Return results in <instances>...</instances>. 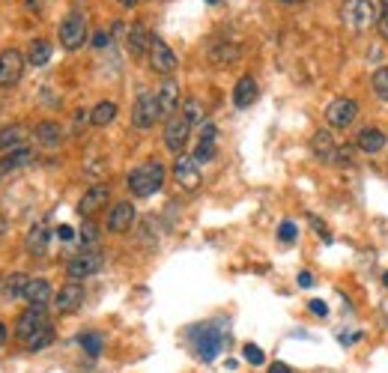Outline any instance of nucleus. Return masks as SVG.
<instances>
[{
	"label": "nucleus",
	"mask_w": 388,
	"mask_h": 373,
	"mask_svg": "<svg viewBox=\"0 0 388 373\" xmlns=\"http://www.w3.org/2000/svg\"><path fill=\"white\" fill-rule=\"evenodd\" d=\"M313 284V275L311 272H299V287H311Z\"/></svg>",
	"instance_id": "nucleus-43"
},
{
	"label": "nucleus",
	"mask_w": 388,
	"mask_h": 373,
	"mask_svg": "<svg viewBox=\"0 0 388 373\" xmlns=\"http://www.w3.org/2000/svg\"><path fill=\"white\" fill-rule=\"evenodd\" d=\"M308 311L313 313V317H326V313H328V305L323 302V298H311V302H308Z\"/></svg>",
	"instance_id": "nucleus-37"
},
{
	"label": "nucleus",
	"mask_w": 388,
	"mask_h": 373,
	"mask_svg": "<svg viewBox=\"0 0 388 373\" xmlns=\"http://www.w3.org/2000/svg\"><path fill=\"white\" fill-rule=\"evenodd\" d=\"M102 266H105V257L99 254V251H81V254H75V257L69 260L66 272H69L72 281H81V278L96 275V272L102 269Z\"/></svg>",
	"instance_id": "nucleus-9"
},
{
	"label": "nucleus",
	"mask_w": 388,
	"mask_h": 373,
	"mask_svg": "<svg viewBox=\"0 0 388 373\" xmlns=\"http://www.w3.org/2000/svg\"><path fill=\"white\" fill-rule=\"evenodd\" d=\"M24 248H27V254H33V257H42L48 251V227L36 224L27 233V239H24Z\"/></svg>",
	"instance_id": "nucleus-24"
},
{
	"label": "nucleus",
	"mask_w": 388,
	"mask_h": 373,
	"mask_svg": "<svg viewBox=\"0 0 388 373\" xmlns=\"http://www.w3.org/2000/svg\"><path fill=\"white\" fill-rule=\"evenodd\" d=\"M27 284H30V278L24 275V272H12L10 278H3L0 293H3L6 302H18V298H24V293H27Z\"/></svg>",
	"instance_id": "nucleus-20"
},
{
	"label": "nucleus",
	"mask_w": 388,
	"mask_h": 373,
	"mask_svg": "<svg viewBox=\"0 0 388 373\" xmlns=\"http://www.w3.org/2000/svg\"><path fill=\"white\" fill-rule=\"evenodd\" d=\"M150 42H153V36L146 33L144 24H131V27H129V36H126L129 54H131V57H144V54H150Z\"/></svg>",
	"instance_id": "nucleus-19"
},
{
	"label": "nucleus",
	"mask_w": 388,
	"mask_h": 373,
	"mask_svg": "<svg viewBox=\"0 0 388 373\" xmlns=\"http://www.w3.org/2000/svg\"><path fill=\"white\" fill-rule=\"evenodd\" d=\"M278 3H287V6H296V3H308V0H278Z\"/></svg>",
	"instance_id": "nucleus-45"
},
{
	"label": "nucleus",
	"mask_w": 388,
	"mask_h": 373,
	"mask_svg": "<svg viewBox=\"0 0 388 373\" xmlns=\"http://www.w3.org/2000/svg\"><path fill=\"white\" fill-rule=\"evenodd\" d=\"M24 302H27L30 308H48V302H51V284H48L45 278H30Z\"/></svg>",
	"instance_id": "nucleus-18"
},
{
	"label": "nucleus",
	"mask_w": 388,
	"mask_h": 373,
	"mask_svg": "<svg viewBox=\"0 0 388 373\" xmlns=\"http://www.w3.org/2000/svg\"><path fill=\"white\" fill-rule=\"evenodd\" d=\"M45 329H51L45 308H30L27 305V311H21V317L15 320V337H18L21 344L33 341V337H36L39 331H45Z\"/></svg>",
	"instance_id": "nucleus-3"
},
{
	"label": "nucleus",
	"mask_w": 388,
	"mask_h": 373,
	"mask_svg": "<svg viewBox=\"0 0 388 373\" xmlns=\"http://www.w3.org/2000/svg\"><path fill=\"white\" fill-rule=\"evenodd\" d=\"M341 18L350 30H367L374 24V3L370 0H344Z\"/></svg>",
	"instance_id": "nucleus-5"
},
{
	"label": "nucleus",
	"mask_w": 388,
	"mask_h": 373,
	"mask_svg": "<svg viewBox=\"0 0 388 373\" xmlns=\"http://www.w3.org/2000/svg\"><path fill=\"white\" fill-rule=\"evenodd\" d=\"M374 93L388 102V66H383V69L374 72Z\"/></svg>",
	"instance_id": "nucleus-31"
},
{
	"label": "nucleus",
	"mask_w": 388,
	"mask_h": 373,
	"mask_svg": "<svg viewBox=\"0 0 388 373\" xmlns=\"http://www.w3.org/2000/svg\"><path fill=\"white\" fill-rule=\"evenodd\" d=\"M269 373H293V370H290V364L275 361V364H272V368H269Z\"/></svg>",
	"instance_id": "nucleus-41"
},
{
	"label": "nucleus",
	"mask_w": 388,
	"mask_h": 373,
	"mask_svg": "<svg viewBox=\"0 0 388 373\" xmlns=\"http://www.w3.org/2000/svg\"><path fill=\"white\" fill-rule=\"evenodd\" d=\"M254 99H257V81H254L251 75H242L233 87V105L248 107V105H254Z\"/></svg>",
	"instance_id": "nucleus-21"
},
{
	"label": "nucleus",
	"mask_w": 388,
	"mask_h": 373,
	"mask_svg": "<svg viewBox=\"0 0 388 373\" xmlns=\"http://www.w3.org/2000/svg\"><path fill=\"white\" fill-rule=\"evenodd\" d=\"M51 42L48 39H33L30 42V51H27V63H33V66H45L48 60H51Z\"/></svg>",
	"instance_id": "nucleus-28"
},
{
	"label": "nucleus",
	"mask_w": 388,
	"mask_h": 373,
	"mask_svg": "<svg viewBox=\"0 0 388 373\" xmlns=\"http://www.w3.org/2000/svg\"><path fill=\"white\" fill-rule=\"evenodd\" d=\"M120 3H122V6H129V10H131V6H138L140 0H120Z\"/></svg>",
	"instance_id": "nucleus-46"
},
{
	"label": "nucleus",
	"mask_w": 388,
	"mask_h": 373,
	"mask_svg": "<svg viewBox=\"0 0 388 373\" xmlns=\"http://www.w3.org/2000/svg\"><path fill=\"white\" fill-rule=\"evenodd\" d=\"M24 138H27V129L24 126H6V129H0V149H18L24 144Z\"/></svg>",
	"instance_id": "nucleus-27"
},
{
	"label": "nucleus",
	"mask_w": 388,
	"mask_h": 373,
	"mask_svg": "<svg viewBox=\"0 0 388 373\" xmlns=\"http://www.w3.org/2000/svg\"><path fill=\"white\" fill-rule=\"evenodd\" d=\"M0 284H3V281H0Z\"/></svg>",
	"instance_id": "nucleus-49"
},
{
	"label": "nucleus",
	"mask_w": 388,
	"mask_h": 373,
	"mask_svg": "<svg viewBox=\"0 0 388 373\" xmlns=\"http://www.w3.org/2000/svg\"><path fill=\"white\" fill-rule=\"evenodd\" d=\"M3 344H6V326L0 322V346H3Z\"/></svg>",
	"instance_id": "nucleus-44"
},
{
	"label": "nucleus",
	"mask_w": 388,
	"mask_h": 373,
	"mask_svg": "<svg viewBox=\"0 0 388 373\" xmlns=\"http://www.w3.org/2000/svg\"><path fill=\"white\" fill-rule=\"evenodd\" d=\"M96 239H99V227H96L93 221H87L84 227H81V242H84V245H93Z\"/></svg>",
	"instance_id": "nucleus-35"
},
{
	"label": "nucleus",
	"mask_w": 388,
	"mask_h": 373,
	"mask_svg": "<svg viewBox=\"0 0 388 373\" xmlns=\"http://www.w3.org/2000/svg\"><path fill=\"white\" fill-rule=\"evenodd\" d=\"M183 117L192 123H203V105H201V99H185L183 102Z\"/></svg>",
	"instance_id": "nucleus-30"
},
{
	"label": "nucleus",
	"mask_w": 388,
	"mask_h": 373,
	"mask_svg": "<svg viewBox=\"0 0 388 373\" xmlns=\"http://www.w3.org/2000/svg\"><path fill=\"white\" fill-rule=\"evenodd\" d=\"M216 135H218V129L212 123H203L201 126V140H206V144H216Z\"/></svg>",
	"instance_id": "nucleus-38"
},
{
	"label": "nucleus",
	"mask_w": 388,
	"mask_h": 373,
	"mask_svg": "<svg viewBox=\"0 0 388 373\" xmlns=\"http://www.w3.org/2000/svg\"><path fill=\"white\" fill-rule=\"evenodd\" d=\"M359 117V102L356 99H335L332 105L326 107V120H328V126H335V129H346L352 120Z\"/></svg>",
	"instance_id": "nucleus-12"
},
{
	"label": "nucleus",
	"mask_w": 388,
	"mask_h": 373,
	"mask_svg": "<svg viewBox=\"0 0 388 373\" xmlns=\"http://www.w3.org/2000/svg\"><path fill=\"white\" fill-rule=\"evenodd\" d=\"M155 99H159V107H161V117H173V114L179 111V84L177 81H164V84L159 87V93H155Z\"/></svg>",
	"instance_id": "nucleus-17"
},
{
	"label": "nucleus",
	"mask_w": 388,
	"mask_h": 373,
	"mask_svg": "<svg viewBox=\"0 0 388 373\" xmlns=\"http://www.w3.org/2000/svg\"><path fill=\"white\" fill-rule=\"evenodd\" d=\"M383 284H385V287H388V272H385V278H383Z\"/></svg>",
	"instance_id": "nucleus-47"
},
{
	"label": "nucleus",
	"mask_w": 388,
	"mask_h": 373,
	"mask_svg": "<svg viewBox=\"0 0 388 373\" xmlns=\"http://www.w3.org/2000/svg\"><path fill=\"white\" fill-rule=\"evenodd\" d=\"M51 341H54V331H51V329H45V331H39V335L33 337V341H27L24 346H27L30 352H39V350H45V346L51 344Z\"/></svg>",
	"instance_id": "nucleus-32"
},
{
	"label": "nucleus",
	"mask_w": 388,
	"mask_h": 373,
	"mask_svg": "<svg viewBox=\"0 0 388 373\" xmlns=\"http://www.w3.org/2000/svg\"><path fill=\"white\" fill-rule=\"evenodd\" d=\"M278 239H281V242H293V239H296V224L293 221H281Z\"/></svg>",
	"instance_id": "nucleus-36"
},
{
	"label": "nucleus",
	"mask_w": 388,
	"mask_h": 373,
	"mask_svg": "<svg viewBox=\"0 0 388 373\" xmlns=\"http://www.w3.org/2000/svg\"><path fill=\"white\" fill-rule=\"evenodd\" d=\"M57 236H60V239H63V242H69V239H72V236H75V230H72V227H69V224H63V227H57Z\"/></svg>",
	"instance_id": "nucleus-40"
},
{
	"label": "nucleus",
	"mask_w": 388,
	"mask_h": 373,
	"mask_svg": "<svg viewBox=\"0 0 388 373\" xmlns=\"http://www.w3.org/2000/svg\"><path fill=\"white\" fill-rule=\"evenodd\" d=\"M159 120H161L159 99H155L153 93L138 96L135 107H131V126H135V129H153Z\"/></svg>",
	"instance_id": "nucleus-6"
},
{
	"label": "nucleus",
	"mask_w": 388,
	"mask_h": 373,
	"mask_svg": "<svg viewBox=\"0 0 388 373\" xmlns=\"http://www.w3.org/2000/svg\"><path fill=\"white\" fill-rule=\"evenodd\" d=\"M114 120H117V105H114V102H99L93 111H90V123H93L96 129L111 126Z\"/></svg>",
	"instance_id": "nucleus-26"
},
{
	"label": "nucleus",
	"mask_w": 388,
	"mask_h": 373,
	"mask_svg": "<svg viewBox=\"0 0 388 373\" xmlns=\"http://www.w3.org/2000/svg\"><path fill=\"white\" fill-rule=\"evenodd\" d=\"M311 149H313V155H317L320 162H326V164H335L337 162V153H341V146L335 144V138H332V131H317L311 140Z\"/></svg>",
	"instance_id": "nucleus-16"
},
{
	"label": "nucleus",
	"mask_w": 388,
	"mask_h": 373,
	"mask_svg": "<svg viewBox=\"0 0 388 373\" xmlns=\"http://www.w3.org/2000/svg\"><path fill=\"white\" fill-rule=\"evenodd\" d=\"M192 341H194L197 359L212 361L221 350H224V331H221V326H201V329L192 331Z\"/></svg>",
	"instance_id": "nucleus-2"
},
{
	"label": "nucleus",
	"mask_w": 388,
	"mask_h": 373,
	"mask_svg": "<svg viewBox=\"0 0 388 373\" xmlns=\"http://www.w3.org/2000/svg\"><path fill=\"white\" fill-rule=\"evenodd\" d=\"M24 75V57L15 48L0 51V87H15Z\"/></svg>",
	"instance_id": "nucleus-10"
},
{
	"label": "nucleus",
	"mask_w": 388,
	"mask_h": 373,
	"mask_svg": "<svg viewBox=\"0 0 388 373\" xmlns=\"http://www.w3.org/2000/svg\"><path fill=\"white\" fill-rule=\"evenodd\" d=\"M33 135H36V140L42 146H60L63 144V129L57 126V123H51V120L39 123V126L33 129Z\"/></svg>",
	"instance_id": "nucleus-23"
},
{
	"label": "nucleus",
	"mask_w": 388,
	"mask_h": 373,
	"mask_svg": "<svg viewBox=\"0 0 388 373\" xmlns=\"http://www.w3.org/2000/svg\"><path fill=\"white\" fill-rule=\"evenodd\" d=\"M242 359L248 361V364H254V368H260V364L266 361V355H263V350H260L257 344H248V346L242 350Z\"/></svg>",
	"instance_id": "nucleus-34"
},
{
	"label": "nucleus",
	"mask_w": 388,
	"mask_h": 373,
	"mask_svg": "<svg viewBox=\"0 0 388 373\" xmlns=\"http://www.w3.org/2000/svg\"><path fill=\"white\" fill-rule=\"evenodd\" d=\"M30 162H33V149H27V146L10 149V153L3 155V162H0V173H12L18 168H27Z\"/></svg>",
	"instance_id": "nucleus-22"
},
{
	"label": "nucleus",
	"mask_w": 388,
	"mask_h": 373,
	"mask_svg": "<svg viewBox=\"0 0 388 373\" xmlns=\"http://www.w3.org/2000/svg\"><path fill=\"white\" fill-rule=\"evenodd\" d=\"M173 179L179 182V188H185V192H197L201 188V164L194 162V155H183L179 153V159L173 162Z\"/></svg>",
	"instance_id": "nucleus-8"
},
{
	"label": "nucleus",
	"mask_w": 388,
	"mask_h": 373,
	"mask_svg": "<svg viewBox=\"0 0 388 373\" xmlns=\"http://www.w3.org/2000/svg\"><path fill=\"white\" fill-rule=\"evenodd\" d=\"M129 192L135 197H150L164 185V168L159 162H144L129 173Z\"/></svg>",
	"instance_id": "nucleus-1"
},
{
	"label": "nucleus",
	"mask_w": 388,
	"mask_h": 373,
	"mask_svg": "<svg viewBox=\"0 0 388 373\" xmlns=\"http://www.w3.org/2000/svg\"><path fill=\"white\" fill-rule=\"evenodd\" d=\"M150 69L153 72H159V75H170V72H177V54L170 51V45L164 42V39L159 36H153V42H150Z\"/></svg>",
	"instance_id": "nucleus-11"
},
{
	"label": "nucleus",
	"mask_w": 388,
	"mask_h": 373,
	"mask_svg": "<svg viewBox=\"0 0 388 373\" xmlns=\"http://www.w3.org/2000/svg\"><path fill=\"white\" fill-rule=\"evenodd\" d=\"M376 27H379V36L388 42V10H383V15L376 18Z\"/></svg>",
	"instance_id": "nucleus-39"
},
{
	"label": "nucleus",
	"mask_w": 388,
	"mask_h": 373,
	"mask_svg": "<svg viewBox=\"0 0 388 373\" xmlns=\"http://www.w3.org/2000/svg\"><path fill=\"white\" fill-rule=\"evenodd\" d=\"M188 131H192V123L183 117V111H177L173 117H168V123H164V146L179 155L188 144Z\"/></svg>",
	"instance_id": "nucleus-7"
},
{
	"label": "nucleus",
	"mask_w": 388,
	"mask_h": 373,
	"mask_svg": "<svg viewBox=\"0 0 388 373\" xmlns=\"http://www.w3.org/2000/svg\"><path fill=\"white\" fill-rule=\"evenodd\" d=\"M87 42V18L81 12H69L60 24V45L66 51H78Z\"/></svg>",
	"instance_id": "nucleus-4"
},
{
	"label": "nucleus",
	"mask_w": 388,
	"mask_h": 373,
	"mask_svg": "<svg viewBox=\"0 0 388 373\" xmlns=\"http://www.w3.org/2000/svg\"><path fill=\"white\" fill-rule=\"evenodd\" d=\"M81 302H84V287H81L78 281H69V284H63L57 290L54 308H57V313H75L81 308Z\"/></svg>",
	"instance_id": "nucleus-13"
},
{
	"label": "nucleus",
	"mask_w": 388,
	"mask_h": 373,
	"mask_svg": "<svg viewBox=\"0 0 388 373\" xmlns=\"http://www.w3.org/2000/svg\"><path fill=\"white\" fill-rule=\"evenodd\" d=\"M78 344H81V350H84L87 355H93V359L105 350V337L96 335V331H84V335H78Z\"/></svg>",
	"instance_id": "nucleus-29"
},
{
	"label": "nucleus",
	"mask_w": 388,
	"mask_h": 373,
	"mask_svg": "<svg viewBox=\"0 0 388 373\" xmlns=\"http://www.w3.org/2000/svg\"><path fill=\"white\" fill-rule=\"evenodd\" d=\"M108 201H111V188H108V185H93V188H87V194L78 201V215L90 218V215H96Z\"/></svg>",
	"instance_id": "nucleus-14"
},
{
	"label": "nucleus",
	"mask_w": 388,
	"mask_h": 373,
	"mask_svg": "<svg viewBox=\"0 0 388 373\" xmlns=\"http://www.w3.org/2000/svg\"><path fill=\"white\" fill-rule=\"evenodd\" d=\"M385 146V135L379 131L376 126H367V129H361L359 131V149H365V153H379V149Z\"/></svg>",
	"instance_id": "nucleus-25"
},
{
	"label": "nucleus",
	"mask_w": 388,
	"mask_h": 373,
	"mask_svg": "<svg viewBox=\"0 0 388 373\" xmlns=\"http://www.w3.org/2000/svg\"><path fill=\"white\" fill-rule=\"evenodd\" d=\"M131 224H135V206H131L129 201L114 203L111 212H108V230L111 233H126Z\"/></svg>",
	"instance_id": "nucleus-15"
},
{
	"label": "nucleus",
	"mask_w": 388,
	"mask_h": 373,
	"mask_svg": "<svg viewBox=\"0 0 388 373\" xmlns=\"http://www.w3.org/2000/svg\"><path fill=\"white\" fill-rule=\"evenodd\" d=\"M216 159V144H206V140H201L194 149V162L197 164H203V162H212Z\"/></svg>",
	"instance_id": "nucleus-33"
},
{
	"label": "nucleus",
	"mask_w": 388,
	"mask_h": 373,
	"mask_svg": "<svg viewBox=\"0 0 388 373\" xmlns=\"http://www.w3.org/2000/svg\"><path fill=\"white\" fill-rule=\"evenodd\" d=\"M93 45H96V48H102V45H108V33H105V30H99V33H96V36H93Z\"/></svg>",
	"instance_id": "nucleus-42"
},
{
	"label": "nucleus",
	"mask_w": 388,
	"mask_h": 373,
	"mask_svg": "<svg viewBox=\"0 0 388 373\" xmlns=\"http://www.w3.org/2000/svg\"><path fill=\"white\" fill-rule=\"evenodd\" d=\"M383 10H388V0H383Z\"/></svg>",
	"instance_id": "nucleus-48"
}]
</instances>
